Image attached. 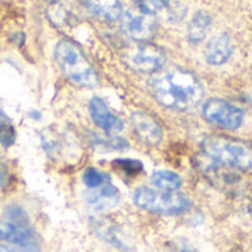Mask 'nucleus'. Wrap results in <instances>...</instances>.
<instances>
[{
    "label": "nucleus",
    "instance_id": "1",
    "mask_svg": "<svg viewBox=\"0 0 252 252\" xmlns=\"http://www.w3.org/2000/svg\"><path fill=\"white\" fill-rule=\"evenodd\" d=\"M151 89L159 103L177 111H189L204 97L199 78L185 69H173L152 78Z\"/></svg>",
    "mask_w": 252,
    "mask_h": 252
},
{
    "label": "nucleus",
    "instance_id": "14",
    "mask_svg": "<svg viewBox=\"0 0 252 252\" xmlns=\"http://www.w3.org/2000/svg\"><path fill=\"white\" fill-rule=\"evenodd\" d=\"M210 25H211V18L208 16V13H205V12L195 13L190 24H189V28H188L189 40L192 43L202 41L205 38V35L208 34Z\"/></svg>",
    "mask_w": 252,
    "mask_h": 252
},
{
    "label": "nucleus",
    "instance_id": "21",
    "mask_svg": "<svg viewBox=\"0 0 252 252\" xmlns=\"http://www.w3.org/2000/svg\"><path fill=\"white\" fill-rule=\"evenodd\" d=\"M250 214H251V217H252V202H251V205H250Z\"/></svg>",
    "mask_w": 252,
    "mask_h": 252
},
{
    "label": "nucleus",
    "instance_id": "20",
    "mask_svg": "<svg viewBox=\"0 0 252 252\" xmlns=\"http://www.w3.org/2000/svg\"><path fill=\"white\" fill-rule=\"evenodd\" d=\"M0 252H12V251H10L9 248H6L4 245H1V244H0Z\"/></svg>",
    "mask_w": 252,
    "mask_h": 252
},
{
    "label": "nucleus",
    "instance_id": "3",
    "mask_svg": "<svg viewBox=\"0 0 252 252\" xmlns=\"http://www.w3.org/2000/svg\"><path fill=\"white\" fill-rule=\"evenodd\" d=\"M202 151L204 155L216 165L233 167L239 170L252 168V146L245 142L213 136L204 140Z\"/></svg>",
    "mask_w": 252,
    "mask_h": 252
},
{
    "label": "nucleus",
    "instance_id": "2",
    "mask_svg": "<svg viewBox=\"0 0 252 252\" xmlns=\"http://www.w3.org/2000/svg\"><path fill=\"white\" fill-rule=\"evenodd\" d=\"M55 58L62 72L75 84L83 87H94L99 83L97 74L84 53L69 40L58 41Z\"/></svg>",
    "mask_w": 252,
    "mask_h": 252
},
{
    "label": "nucleus",
    "instance_id": "4",
    "mask_svg": "<svg viewBox=\"0 0 252 252\" xmlns=\"http://www.w3.org/2000/svg\"><path fill=\"white\" fill-rule=\"evenodd\" d=\"M6 220L0 221V241L10 242L22 252H38L34 229L19 207H9L4 213Z\"/></svg>",
    "mask_w": 252,
    "mask_h": 252
},
{
    "label": "nucleus",
    "instance_id": "12",
    "mask_svg": "<svg viewBox=\"0 0 252 252\" xmlns=\"http://www.w3.org/2000/svg\"><path fill=\"white\" fill-rule=\"evenodd\" d=\"M233 53V43L227 34H221L214 37L207 49H205V59L211 65H221L224 63Z\"/></svg>",
    "mask_w": 252,
    "mask_h": 252
},
{
    "label": "nucleus",
    "instance_id": "16",
    "mask_svg": "<svg viewBox=\"0 0 252 252\" xmlns=\"http://www.w3.org/2000/svg\"><path fill=\"white\" fill-rule=\"evenodd\" d=\"M83 183L87 189H96L106 183H111L109 176L96 170V168H87L83 174Z\"/></svg>",
    "mask_w": 252,
    "mask_h": 252
},
{
    "label": "nucleus",
    "instance_id": "19",
    "mask_svg": "<svg viewBox=\"0 0 252 252\" xmlns=\"http://www.w3.org/2000/svg\"><path fill=\"white\" fill-rule=\"evenodd\" d=\"M9 183V174L7 170L4 168V165L0 162V186H6Z\"/></svg>",
    "mask_w": 252,
    "mask_h": 252
},
{
    "label": "nucleus",
    "instance_id": "15",
    "mask_svg": "<svg viewBox=\"0 0 252 252\" xmlns=\"http://www.w3.org/2000/svg\"><path fill=\"white\" fill-rule=\"evenodd\" d=\"M151 183L159 190L176 192L183 185V180L177 173H173L168 170H159V171H155L152 174Z\"/></svg>",
    "mask_w": 252,
    "mask_h": 252
},
{
    "label": "nucleus",
    "instance_id": "10",
    "mask_svg": "<svg viewBox=\"0 0 252 252\" xmlns=\"http://www.w3.org/2000/svg\"><path fill=\"white\" fill-rule=\"evenodd\" d=\"M131 124L136 134L148 145H159L162 140V128L158 121L143 111H136L131 114Z\"/></svg>",
    "mask_w": 252,
    "mask_h": 252
},
{
    "label": "nucleus",
    "instance_id": "5",
    "mask_svg": "<svg viewBox=\"0 0 252 252\" xmlns=\"http://www.w3.org/2000/svg\"><path fill=\"white\" fill-rule=\"evenodd\" d=\"M134 204L145 211L164 216H176L190 207V201L182 193L151 188H139L134 192Z\"/></svg>",
    "mask_w": 252,
    "mask_h": 252
},
{
    "label": "nucleus",
    "instance_id": "7",
    "mask_svg": "<svg viewBox=\"0 0 252 252\" xmlns=\"http://www.w3.org/2000/svg\"><path fill=\"white\" fill-rule=\"evenodd\" d=\"M204 118L221 128L236 130L242 126L244 112L236 105H232L223 99H211L204 105Z\"/></svg>",
    "mask_w": 252,
    "mask_h": 252
},
{
    "label": "nucleus",
    "instance_id": "13",
    "mask_svg": "<svg viewBox=\"0 0 252 252\" xmlns=\"http://www.w3.org/2000/svg\"><path fill=\"white\" fill-rule=\"evenodd\" d=\"M86 9L99 19L112 22L123 16V6L120 0H81Z\"/></svg>",
    "mask_w": 252,
    "mask_h": 252
},
{
    "label": "nucleus",
    "instance_id": "11",
    "mask_svg": "<svg viewBox=\"0 0 252 252\" xmlns=\"http://www.w3.org/2000/svg\"><path fill=\"white\" fill-rule=\"evenodd\" d=\"M86 202L94 211H105L114 208L120 202V192L112 183H106L96 189H89L84 195Z\"/></svg>",
    "mask_w": 252,
    "mask_h": 252
},
{
    "label": "nucleus",
    "instance_id": "17",
    "mask_svg": "<svg viewBox=\"0 0 252 252\" xmlns=\"http://www.w3.org/2000/svg\"><path fill=\"white\" fill-rule=\"evenodd\" d=\"M15 142V127L9 117L0 109V143L3 146H10Z\"/></svg>",
    "mask_w": 252,
    "mask_h": 252
},
{
    "label": "nucleus",
    "instance_id": "6",
    "mask_svg": "<svg viewBox=\"0 0 252 252\" xmlns=\"http://www.w3.org/2000/svg\"><path fill=\"white\" fill-rule=\"evenodd\" d=\"M126 63L139 72H157L165 65V53L155 44L140 43L130 47L124 55Z\"/></svg>",
    "mask_w": 252,
    "mask_h": 252
},
{
    "label": "nucleus",
    "instance_id": "8",
    "mask_svg": "<svg viewBox=\"0 0 252 252\" xmlns=\"http://www.w3.org/2000/svg\"><path fill=\"white\" fill-rule=\"evenodd\" d=\"M121 18H123L121 21L123 30L126 31L128 37L134 40H139V41L149 40L155 32L157 22H155L154 15H149L139 7L127 10Z\"/></svg>",
    "mask_w": 252,
    "mask_h": 252
},
{
    "label": "nucleus",
    "instance_id": "18",
    "mask_svg": "<svg viewBox=\"0 0 252 252\" xmlns=\"http://www.w3.org/2000/svg\"><path fill=\"white\" fill-rule=\"evenodd\" d=\"M168 6V0H139V9L149 15H155Z\"/></svg>",
    "mask_w": 252,
    "mask_h": 252
},
{
    "label": "nucleus",
    "instance_id": "9",
    "mask_svg": "<svg viewBox=\"0 0 252 252\" xmlns=\"http://www.w3.org/2000/svg\"><path fill=\"white\" fill-rule=\"evenodd\" d=\"M89 111H90V117H92L93 123L100 130H103L106 133H120L124 128L123 120L109 109V106L106 105V102L103 99L93 97L90 100Z\"/></svg>",
    "mask_w": 252,
    "mask_h": 252
}]
</instances>
